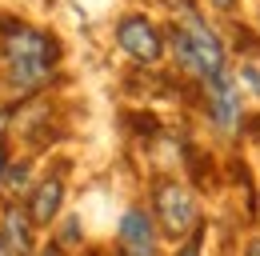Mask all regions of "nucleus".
<instances>
[{"label":"nucleus","instance_id":"423d86ee","mask_svg":"<svg viewBox=\"0 0 260 256\" xmlns=\"http://www.w3.org/2000/svg\"><path fill=\"white\" fill-rule=\"evenodd\" d=\"M208 112H212V120L224 128V132L236 128V120H240V92H236V84L228 76L208 80Z\"/></svg>","mask_w":260,"mask_h":256},{"label":"nucleus","instance_id":"7ed1b4c3","mask_svg":"<svg viewBox=\"0 0 260 256\" xmlns=\"http://www.w3.org/2000/svg\"><path fill=\"white\" fill-rule=\"evenodd\" d=\"M156 216H160V228L172 240H184V236L200 232V208H196L192 192L184 184H176V180L156 188Z\"/></svg>","mask_w":260,"mask_h":256},{"label":"nucleus","instance_id":"9d476101","mask_svg":"<svg viewBox=\"0 0 260 256\" xmlns=\"http://www.w3.org/2000/svg\"><path fill=\"white\" fill-rule=\"evenodd\" d=\"M0 256H12V248H8V240H4V224H0Z\"/></svg>","mask_w":260,"mask_h":256},{"label":"nucleus","instance_id":"1a4fd4ad","mask_svg":"<svg viewBox=\"0 0 260 256\" xmlns=\"http://www.w3.org/2000/svg\"><path fill=\"white\" fill-rule=\"evenodd\" d=\"M196 252H200V232H196L192 240H188V248H184V252H180V256H196Z\"/></svg>","mask_w":260,"mask_h":256},{"label":"nucleus","instance_id":"20e7f679","mask_svg":"<svg viewBox=\"0 0 260 256\" xmlns=\"http://www.w3.org/2000/svg\"><path fill=\"white\" fill-rule=\"evenodd\" d=\"M116 40H120V48L128 52L132 60H140V64L160 60L164 40H160V32L152 28V20H144V16H124L116 24Z\"/></svg>","mask_w":260,"mask_h":256},{"label":"nucleus","instance_id":"9b49d317","mask_svg":"<svg viewBox=\"0 0 260 256\" xmlns=\"http://www.w3.org/2000/svg\"><path fill=\"white\" fill-rule=\"evenodd\" d=\"M248 256H260V240H252V244H248Z\"/></svg>","mask_w":260,"mask_h":256},{"label":"nucleus","instance_id":"ddd939ff","mask_svg":"<svg viewBox=\"0 0 260 256\" xmlns=\"http://www.w3.org/2000/svg\"><path fill=\"white\" fill-rule=\"evenodd\" d=\"M212 4H216V8H232V0H212Z\"/></svg>","mask_w":260,"mask_h":256},{"label":"nucleus","instance_id":"39448f33","mask_svg":"<svg viewBox=\"0 0 260 256\" xmlns=\"http://www.w3.org/2000/svg\"><path fill=\"white\" fill-rule=\"evenodd\" d=\"M120 256H156V228L140 208L124 212L120 220Z\"/></svg>","mask_w":260,"mask_h":256},{"label":"nucleus","instance_id":"f8f14e48","mask_svg":"<svg viewBox=\"0 0 260 256\" xmlns=\"http://www.w3.org/2000/svg\"><path fill=\"white\" fill-rule=\"evenodd\" d=\"M40 256H64V252H60V248H44Z\"/></svg>","mask_w":260,"mask_h":256},{"label":"nucleus","instance_id":"2eb2a0df","mask_svg":"<svg viewBox=\"0 0 260 256\" xmlns=\"http://www.w3.org/2000/svg\"><path fill=\"white\" fill-rule=\"evenodd\" d=\"M0 136H4V112H0Z\"/></svg>","mask_w":260,"mask_h":256},{"label":"nucleus","instance_id":"6e6552de","mask_svg":"<svg viewBox=\"0 0 260 256\" xmlns=\"http://www.w3.org/2000/svg\"><path fill=\"white\" fill-rule=\"evenodd\" d=\"M0 224H4V240H8L12 256H32V216L12 208Z\"/></svg>","mask_w":260,"mask_h":256},{"label":"nucleus","instance_id":"0eeeda50","mask_svg":"<svg viewBox=\"0 0 260 256\" xmlns=\"http://www.w3.org/2000/svg\"><path fill=\"white\" fill-rule=\"evenodd\" d=\"M60 200H64V184L52 176V180H44V184H36L32 200H28V216L32 224H48L56 212H60Z\"/></svg>","mask_w":260,"mask_h":256},{"label":"nucleus","instance_id":"f257e3e1","mask_svg":"<svg viewBox=\"0 0 260 256\" xmlns=\"http://www.w3.org/2000/svg\"><path fill=\"white\" fill-rule=\"evenodd\" d=\"M172 44H176L180 64L192 68L196 76H204V80L224 76V44L212 28H204V20L196 16V8L188 0H180V24L172 32Z\"/></svg>","mask_w":260,"mask_h":256},{"label":"nucleus","instance_id":"4468645a","mask_svg":"<svg viewBox=\"0 0 260 256\" xmlns=\"http://www.w3.org/2000/svg\"><path fill=\"white\" fill-rule=\"evenodd\" d=\"M0 180H4V148H0Z\"/></svg>","mask_w":260,"mask_h":256},{"label":"nucleus","instance_id":"f03ea898","mask_svg":"<svg viewBox=\"0 0 260 256\" xmlns=\"http://www.w3.org/2000/svg\"><path fill=\"white\" fill-rule=\"evenodd\" d=\"M0 48H4V60L12 68V76L16 80H28V84L40 80V76H48L52 64H56V40L44 36V32H36V28H28V24L4 28Z\"/></svg>","mask_w":260,"mask_h":256}]
</instances>
